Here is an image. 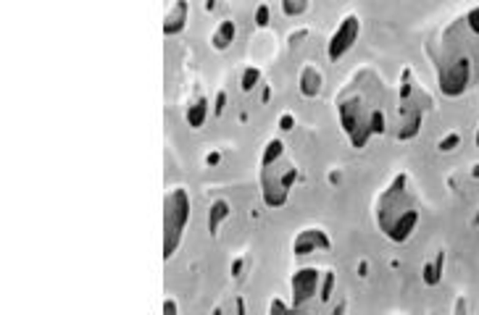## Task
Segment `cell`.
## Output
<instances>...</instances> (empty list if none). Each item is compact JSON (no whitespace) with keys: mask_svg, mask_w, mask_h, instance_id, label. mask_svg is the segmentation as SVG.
Segmentation results:
<instances>
[{"mask_svg":"<svg viewBox=\"0 0 479 315\" xmlns=\"http://www.w3.org/2000/svg\"><path fill=\"white\" fill-rule=\"evenodd\" d=\"M440 271H443V255H437V258H434V266L424 268V281H427L429 287L440 281V276H443Z\"/></svg>","mask_w":479,"mask_h":315,"instance_id":"cell-16","label":"cell"},{"mask_svg":"<svg viewBox=\"0 0 479 315\" xmlns=\"http://www.w3.org/2000/svg\"><path fill=\"white\" fill-rule=\"evenodd\" d=\"M429 105H432V97L411 79V72H405L404 84H401V90H398V105H395L398 140H411V137L419 134Z\"/></svg>","mask_w":479,"mask_h":315,"instance_id":"cell-6","label":"cell"},{"mask_svg":"<svg viewBox=\"0 0 479 315\" xmlns=\"http://www.w3.org/2000/svg\"><path fill=\"white\" fill-rule=\"evenodd\" d=\"M235 22L232 19H225L222 25H219V29L214 32V37H211V43H214V48L216 50H227L232 43H235Z\"/></svg>","mask_w":479,"mask_h":315,"instance_id":"cell-13","label":"cell"},{"mask_svg":"<svg viewBox=\"0 0 479 315\" xmlns=\"http://www.w3.org/2000/svg\"><path fill=\"white\" fill-rule=\"evenodd\" d=\"M255 79H258V72H248L245 76H243V87H245V90H251L253 84H255Z\"/></svg>","mask_w":479,"mask_h":315,"instance_id":"cell-17","label":"cell"},{"mask_svg":"<svg viewBox=\"0 0 479 315\" xmlns=\"http://www.w3.org/2000/svg\"><path fill=\"white\" fill-rule=\"evenodd\" d=\"M211 231L216 234L219 231V223H222V219H227L229 216V202L227 200H216L214 205H211Z\"/></svg>","mask_w":479,"mask_h":315,"instance_id":"cell-14","label":"cell"},{"mask_svg":"<svg viewBox=\"0 0 479 315\" xmlns=\"http://www.w3.org/2000/svg\"><path fill=\"white\" fill-rule=\"evenodd\" d=\"M358 37H361V16H358V14L343 16V22L334 26V32L329 34V43H327L329 61L337 64L340 58H345V55L355 48Z\"/></svg>","mask_w":479,"mask_h":315,"instance_id":"cell-8","label":"cell"},{"mask_svg":"<svg viewBox=\"0 0 479 315\" xmlns=\"http://www.w3.org/2000/svg\"><path fill=\"white\" fill-rule=\"evenodd\" d=\"M305 8H308V0H282L284 16H301Z\"/></svg>","mask_w":479,"mask_h":315,"instance_id":"cell-15","label":"cell"},{"mask_svg":"<svg viewBox=\"0 0 479 315\" xmlns=\"http://www.w3.org/2000/svg\"><path fill=\"white\" fill-rule=\"evenodd\" d=\"M185 119H187V126L190 129H201L205 119H208V97L198 95L185 111Z\"/></svg>","mask_w":479,"mask_h":315,"instance_id":"cell-12","label":"cell"},{"mask_svg":"<svg viewBox=\"0 0 479 315\" xmlns=\"http://www.w3.org/2000/svg\"><path fill=\"white\" fill-rule=\"evenodd\" d=\"M329 281H332V276H327V281L322 284V271L314 266H303L298 268L295 273H293V279H290V287H293V308H305L316 294H322V291L329 290Z\"/></svg>","mask_w":479,"mask_h":315,"instance_id":"cell-7","label":"cell"},{"mask_svg":"<svg viewBox=\"0 0 479 315\" xmlns=\"http://www.w3.org/2000/svg\"><path fill=\"white\" fill-rule=\"evenodd\" d=\"M164 310H166V313H177V305H175V302H166Z\"/></svg>","mask_w":479,"mask_h":315,"instance_id":"cell-18","label":"cell"},{"mask_svg":"<svg viewBox=\"0 0 479 315\" xmlns=\"http://www.w3.org/2000/svg\"><path fill=\"white\" fill-rule=\"evenodd\" d=\"M258 182H261V197L266 208L277 211L287 205L290 192L298 182V163L287 153V145L282 140H269L264 147Z\"/></svg>","mask_w":479,"mask_h":315,"instance_id":"cell-4","label":"cell"},{"mask_svg":"<svg viewBox=\"0 0 479 315\" xmlns=\"http://www.w3.org/2000/svg\"><path fill=\"white\" fill-rule=\"evenodd\" d=\"M374 223L379 234L393 244H405L422 221V197L411 173L398 171L374 197Z\"/></svg>","mask_w":479,"mask_h":315,"instance_id":"cell-3","label":"cell"},{"mask_svg":"<svg viewBox=\"0 0 479 315\" xmlns=\"http://www.w3.org/2000/svg\"><path fill=\"white\" fill-rule=\"evenodd\" d=\"M193 219V197L187 187H172L164 197V261H172L182 247Z\"/></svg>","mask_w":479,"mask_h":315,"instance_id":"cell-5","label":"cell"},{"mask_svg":"<svg viewBox=\"0 0 479 315\" xmlns=\"http://www.w3.org/2000/svg\"><path fill=\"white\" fill-rule=\"evenodd\" d=\"M434 82L448 100H458L479 84V5L451 19L427 43Z\"/></svg>","mask_w":479,"mask_h":315,"instance_id":"cell-1","label":"cell"},{"mask_svg":"<svg viewBox=\"0 0 479 315\" xmlns=\"http://www.w3.org/2000/svg\"><path fill=\"white\" fill-rule=\"evenodd\" d=\"M332 242L322 229H303L298 231V237L293 240V252L303 258V255H311V252H324L329 250Z\"/></svg>","mask_w":479,"mask_h":315,"instance_id":"cell-9","label":"cell"},{"mask_svg":"<svg viewBox=\"0 0 479 315\" xmlns=\"http://www.w3.org/2000/svg\"><path fill=\"white\" fill-rule=\"evenodd\" d=\"M334 113L354 150H364L390 129V90L374 66L355 69L334 97Z\"/></svg>","mask_w":479,"mask_h":315,"instance_id":"cell-2","label":"cell"},{"mask_svg":"<svg viewBox=\"0 0 479 315\" xmlns=\"http://www.w3.org/2000/svg\"><path fill=\"white\" fill-rule=\"evenodd\" d=\"M474 143H477V150H479V123H477V134H474Z\"/></svg>","mask_w":479,"mask_h":315,"instance_id":"cell-19","label":"cell"},{"mask_svg":"<svg viewBox=\"0 0 479 315\" xmlns=\"http://www.w3.org/2000/svg\"><path fill=\"white\" fill-rule=\"evenodd\" d=\"M301 95L303 97H316L322 93V84H324V79H322V72L316 69V66H303L301 72Z\"/></svg>","mask_w":479,"mask_h":315,"instance_id":"cell-11","label":"cell"},{"mask_svg":"<svg viewBox=\"0 0 479 315\" xmlns=\"http://www.w3.org/2000/svg\"><path fill=\"white\" fill-rule=\"evenodd\" d=\"M187 16H190V3L187 0H175V5L166 11V22H164V32L169 37L179 34L187 26Z\"/></svg>","mask_w":479,"mask_h":315,"instance_id":"cell-10","label":"cell"}]
</instances>
